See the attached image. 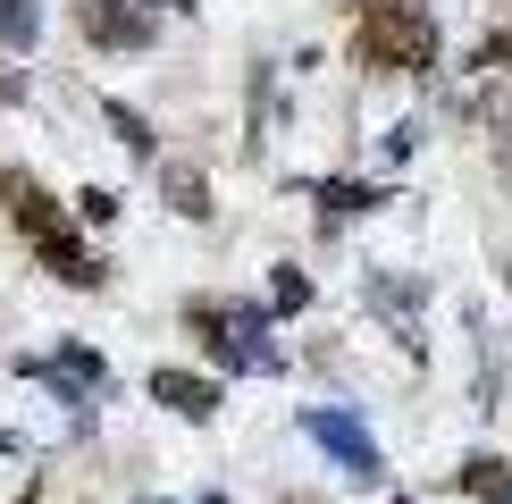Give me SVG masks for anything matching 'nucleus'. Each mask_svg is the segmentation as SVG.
I'll return each instance as SVG.
<instances>
[{
	"label": "nucleus",
	"mask_w": 512,
	"mask_h": 504,
	"mask_svg": "<svg viewBox=\"0 0 512 504\" xmlns=\"http://www.w3.org/2000/svg\"><path fill=\"white\" fill-rule=\"evenodd\" d=\"M353 59L378 76L437 68V17L429 0H353Z\"/></svg>",
	"instance_id": "obj_1"
},
{
	"label": "nucleus",
	"mask_w": 512,
	"mask_h": 504,
	"mask_svg": "<svg viewBox=\"0 0 512 504\" xmlns=\"http://www.w3.org/2000/svg\"><path fill=\"white\" fill-rule=\"evenodd\" d=\"M185 328H194L227 370H277V353H269V311H261V303H219V294H202V303H185Z\"/></svg>",
	"instance_id": "obj_2"
},
{
	"label": "nucleus",
	"mask_w": 512,
	"mask_h": 504,
	"mask_svg": "<svg viewBox=\"0 0 512 504\" xmlns=\"http://www.w3.org/2000/svg\"><path fill=\"white\" fill-rule=\"evenodd\" d=\"M303 437H311V446L328 454L345 479H361V488H378V479H387V454H378V437L361 429L353 412H336V404H311V412H303Z\"/></svg>",
	"instance_id": "obj_3"
},
{
	"label": "nucleus",
	"mask_w": 512,
	"mask_h": 504,
	"mask_svg": "<svg viewBox=\"0 0 512 504\" xmlns=\"http://www.w3.org/2000/svg\"><path fill=\"white\" fill-rule=\"evenodd\" d=\"M0 202H9V219L26 227V244H34V252H59V244L76 236L68 210L42 194V177H26V168H0Z\"/></svg>",
	"instance_id": "obj_4"
},
{
	"label": "nucleus",
	"mask_w": 512,
	"mask_h": 504,
	"mask_svg": "<svg viewBox=\"0 0 512 504\" xmlns=\"http://www.w3.org/2000/svg\"><path fill=\"white\" fill-rule=\"evenodd\" d=\"M76 26L101 42V51H143L152 42V17L135 0H76Z\"/></svg>",
	"instance_id": "obj_5"
},
{
	"label": "nucleus",
	"mask_w": 512,
	"mask_h": 504,
	"mask_svg": "<svg viewBox=\"0 0 512 504\" xmlns=\"http://www.w3.org/2000/svg\"><path fill=\"white\" fill-rule=\"evenodd\" d=\"M152 395L177 420H210L219 412V378H194V370H152Z\"/></svg>",
	"instance_id": "obj_6"
},
{
	"label": "nucleus",
	"mask_w": 512,
	"mask_h": 504,
	"mask_svg": "<svg viewBox=\"0 0 512 504\" xmlns=\"http://www.w3.org/2000/svg\"><path fill=\"white\" fill-rule=\"evenodd\" d=\"M454 488L471 496V504H512V462H504V454H471V462L454 471Z\"/></svg>",
	"instance_id": "obj_7"
},
{
	"label": "nucleus",
	"mask_w": 512,
	"mask_h": 504,
	"mask_svg": "<svg viewBox=\"0 0 512 504\" xmlns=\"http://www.w3.org/2000/svg\"><path fill=\"white\" fill-rule=\"evenodd\" d=\"M160 194H168V210H177V219H210V177H202V168L168 160V168H160Z\"/></svg>",
	"instance_id": "obj_8"
},
{
	"label": "nucleus",
	"mask_w": 512,
	"mask_h": 504,
	"mask_svg": "<svg viewBox=\"0 0 512 504\" xmlns=\"http://www.w3.org/2000/svg\"><path fill=\"white\" fill-rule=\"evenodd\" d=\"M387 194H378V185H353V177H328L319 185V210H328V219H353V210H378Z\"/></svg>",
	"instance_id": "obj_9"
},
{
	"label": "nucleus",
	"mask_w": 512,
	"mask_h": 504,
	"mask_svg": "<svg viewBox=\"0 0 512 504\" xmlns=\"http://www.w3.org/2000/svg\"><path fill=\"white\" fill-rule=\"evenodd\" d=\"M34 34H42L34 0H0V42H9V51H34Z\"/></svg>",
	"instance_id": "obj_10"
},
{
	"label": "nucleus",
	"mask_w": 512,
	"mask_h": 504,
	"mask_svg": "<svg viewBox=\"0 0 512 504\" xmlns=\"http://www.w3.org/2000/svg\"><path fill=\"white\" fill-rule=\"evenodd\" d=\"M311 303V278L303 269H269V311H303Z\"/></svg>",
	"instance_id": "obj_11"
},
{
	"label": "nucleus",
	"mask_w": 512,
	"mask_h": 504,
	"mask_svg": "<svg viewBox=\"0 0 512 504\" xmlns=\"http://www.w3.org/2000/svg\"><path fill=\"white\" fill-rule=\"evenodd\" d=\"M110 126H118V143H126V152H152V126H143V110L110 101Z\"/></svg>",
	"instance_id": "obj_12"
},
{
	"label": "nucleus",
	"mask_w": 512,
	"mask_h": 504,
	"mask_svg": "<svg viewBox=\"0 0 512 504\" xmlns=\"http://www.w3.org/2000/svg\"><path fill=\"white\" fill-rule=\"evenodd\" d=\"M471 68H512V26H496L487 42H471Z\"/></svg>",
	"instance_id": "obj_13"
},
{
	"label": "nucleus",
	"mask_w": 512,
	"mask_h": 504,
	"mask_svg": "<svg viewBox=\"0 0 512 504\" xmlns=\"http://www.w3.org/2000/svg\"><path fill=\"white\" fill-rule=\"evenodd\" d=\"M76 210H84L93 227H110V219H118V194H110V185H84V194H76Z\"/></svg>",
	"instance_id": "obj_14"
},
{
	"label": "nucleus",
	"mask_w": 512,
	"mask_h": 504,
	"mask_svg": "<svg viewBox=\"0 0 512 504\" xmlns=\"http://www.w3.org/2000/svg\"><path fill=\"white\" fill-rule=\"evenodd\" d=\"M17 93H26V84H17V76H9V68H0V101H17Z\"/></svg>",
	"instance_id": "obj_15"
},
{
	"label": "nucleus",
	"mask_w": 512,
	"mask_h": 504,
	"mask_svg": "<svg viewBox=\"0 0 512 504\" xmlns=\"http://www.w3.org/2000/svg\"><path fill=\"white\" fill-rule=\"evenodd\" d=\"M160 9H177V17H185V9H194V0H160Z\"/></svg>",
	"instance_id": "obj_16"
},
{
	"label": "nucleus",
	"mask_w": 512,
	"mask_h": 504,
	"mask_svg": "<svg viewBox=\"0 0 512 504\" xmlns=\"http://www.w3.org/2000/svg\"><path fill=\"white\" fill-rule=\"evenodd\" d=\"M286 504H319V496H286Z\"/></svg>",
	"instance_id": "obj_17"
},
{
	"label": "nucleus",
	"mask_w": 512,
	"mask_h": 504,
	"mask_svg": "<svg viewBox=\"0 0 512 504\" xmlns=\"http://www.w3.org/2000/svg\"><path fill=\"white\" fill-rule=\"evenodd\" d=\"M202 504H227V496H202Z\"/></svg>",
	"instance_id": "obj_18"
},
{
	"label": "nucleus",
	"mask_w": 512,
	"mask_h": 504,
	"mask_svg": "<svg viewBox=\"0 0 512 504\" xmlns=\"http://www.w3.org/2000/svg\"><path fill=\"white\" fill-rule=\"evenodd\" d=\"M395 504H412V496H395Z\"/></svg>",
	"instance_id": "obj_19"
},
{
	"label": "nucleus",
	"mask_w": 512,
	"mask_h": 504,
	"mask_svg": "<svg viewBox=\"0 0 512 504\" xmlns=\"http://www.w3.org/2000/svg\"><path fill=\"white\" fill-rule=\"evenodd\" d=\"M504 278H512V269H504Z\"/></svg>",
	"instance_id": "obj_20"
}]
</instances>
